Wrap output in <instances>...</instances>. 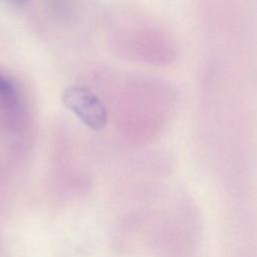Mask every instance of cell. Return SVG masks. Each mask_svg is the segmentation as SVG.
Wrapping results in <instances>:
<instances>
[{"instance_id":"cell-1","label":"cell","mask_w":257,"mask_h":257,"mask_svg":"<svg viewBox=\"0 0 257 257\" xmlns=\"http://www.w3.org/2000/svg\"><path fill=\"white\" fill-rule=\"evenodd\" d=\"M62 101L88 127L97 131L106 124L107 113L105 107L89 89L81 86H71L63 91Z\"/></svg>"},{"instance_id":"cell-2","label":"cell","mask_w":257,"mask_h":257,"mask_svg":"<svg viewBox=\"0 0 257 257\" xmlns=\"http://www.w3.org/2000/svg\"><path fill=\"white\" fill-rule=\"evenodd\" d=\"M172 48L168 46L166 37L158 31L138 29L128 35V50L135 56L143 57L148 61H165V57L173 56Z\"/></svg>"},{"instance_id":"cell-3","label":"cell","mask_w":257,"mask_h":257,"mask_svg":"<svg viewBox=\"0 0 257 257\" xmlns=\"http://www.w3.org/2000/svg\"><path fill=\"white\" fill-rule=\"evenodd\" d=\"M0 103L7 108H13L18 103L17 91L14 84L0 73Z\"/></svg>"}]
</instances>
